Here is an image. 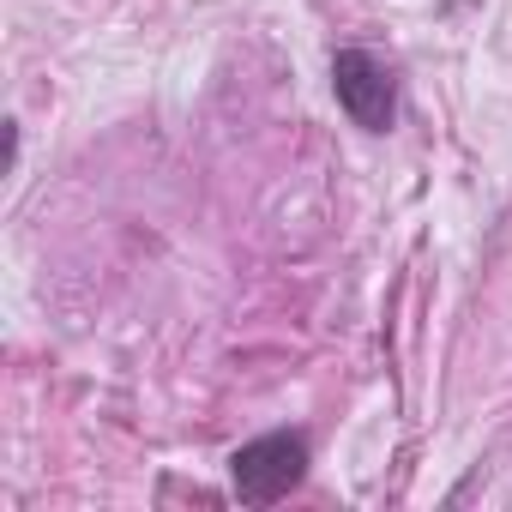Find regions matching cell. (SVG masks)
Wrapping results in <instances>:
<instances>
[{
  "label": "cell",
  "instance_id": "cell-1",
  "mask_svg": "<svg viewBox=\"0 0 512 512\" xmlns=\"http://www.w3.org/2000/svg\"><path fill=\"white\" fill-rule=\"evenodd\" d=\"M308 458H314V452H308V434H296V428L253 434V440L235 446V458H229L235 500H247V506H278L290 488H302Z\"/></svg>",
  "mask_w": 512,
  "mask_h": 512
},
{
  "label": "cell",
  "instance_id": "cell-2",
  "mask_svg": "<svg viewBox=\"0 0 512 512\" xmlns=\"http://www.w3.org/2000/svg\"><path fill=\"white\" fill-rule=\"evenodd\" d=\"M332 97L350 115V127H362V133H386L398 121L392 67L380 55H368V49H338L332 55Z\"/></svg>",
  "mask_w": 512,
  "mask_h": 512
}]
</instances>
